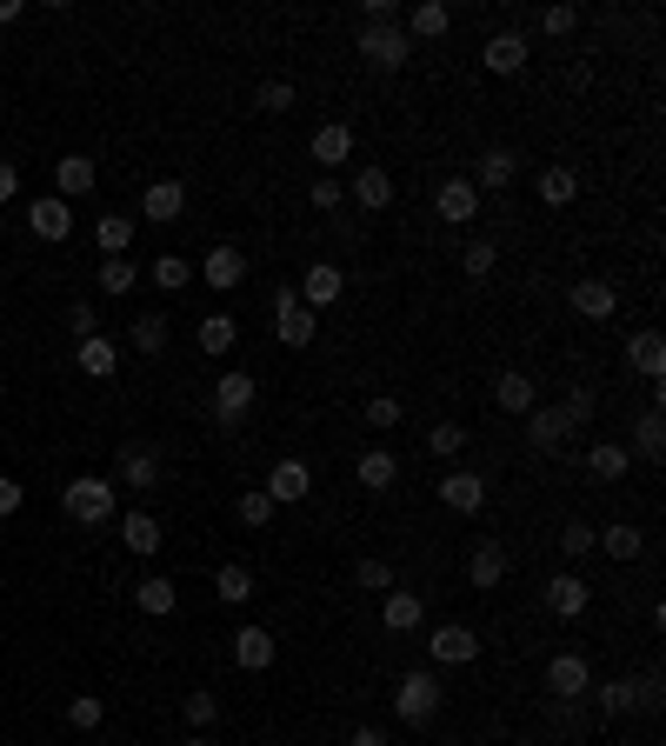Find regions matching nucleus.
Returning a JSON list of instances; mask_svg holds the SVG:
<instances>
[{"label":"nucleus","instance_id":"nucleus-1","mask_svg":"<svg viewBox=\"0 0 666 746\" xmlns=\"http://www.w3.org/2000/svg\"><path fill=\"white\" fill-rule=\"evenodd\" d=\"M60 514H67L73 527H113V520H120V500H113V480H93V474L67 480V487H60Z\"/></svg>","mask_w":666,"mask_h":746},{"label":"nucleus","instance_id":"nucleus-2","mask_svg":"<svg viewBox=\"0 0 666 746\" xmlns=\"http://www.w3.org/2000/svg\"><path fill=\"white\" fill-rule=\"evenodd\" d=\"M354 53H360L367 67L394 73V67H407V60H414V40H407V27H400V20H360Z\"/></svg>","mask_w":666,"mask_h":746},{"label":"nucleus","instance_id":"nucleus-3","mask_svg":"<svg viewBox=\"0 0 666 746\" xmlns=\"http://www.w3.org/2000/svg\"><path fill=\"white\" fill-rule=\"evenodd\" d=\"M440 707H447V687L434 674H400V687H394V720L400 727H434Z\"/></svg>","mask_w":666,"mask_h":746},{"label":"nucleus","instance_id":"nucleus-4","mask_svg":"<svg viewBox=\"0 0 666 746\" xmlns=\"http://www.w3.org/2000/svg\"><path fill=\"white\" fill-rule=\"evenodd\" d=\"M274 334H280V347H307L320 334V314L294 287H274Z\"/></svg>","mask_w":666,"mask_h":746},{"label":"nucleus","instance_id":"nucleus-5","mask_svg":"<svg viewBox=\"0 0 666 746\" xmlns=\"http://www.w3.org/2000/svg\"><path fill=\"white\" fill-rule=\"evenodd\" d=\"M254 400H260V380L254 374H220L213 380V420L220 427H240L254 414Z\"/></svg>","mask_w":666,"mask_h":746},{"label":"nucleus","instance_id":"nucleus-6","mask_svg":"<svg viewBox=\"0 0 666 746\" xmlns=\"http://www.w3.org/2000/svg\"><path fill=\"white\" fill-rule=\"evenodd\" d=\"M427 654H434L440 667H474V660H480V634L460 627V620H440V627L427 634Z\"/></svg>","mask_w":666,"mask_h":746},{"label":"nucleus","instance_id":"nucleus-7","mask_svg":"<svg viewBox=\"0 0 666 746\" xmlns=\"http://www.w3.org/2000/svg\"><path fill=\"white\" fill-rule=\"evenodd\" d=\"M587 687H594V667H587V654H554V660H547V694H554V700L580 707V700H587Z\"/></svg>","mask_w":666,"mask_h":746},{"label":"nucleus","instance_id":"nucleus-8","mask_svg":"<svg viewBox=\"0 0 666 746\" xmlns=\"http://www.w3.org/2000/svg\"><path fill=\"white\" fill-rule=\"evenodd\" d=\"M434 213H440L447 227H474V220H480V187H474L467 173L440 180V193H434Z\"/></svg>","mask_w":666,"mask_h":746},{"label":"nucleus","instance_id":"nucleus-9","mask_svg":"<svg viewBox=\"0 0 666 746\" xmlns=\"http://www.w3.org/2000/svg\"><path fill=\"white\" fill-rule=\"evenodd\" d=\"M540 600H547V614H554V620H580V614L594 607V580H580V574L567 567V574H554V580H547V594H540Z\"/></svg>","mask_w":666,"mask_h":746},{"label":"nucleus","instance_id":"nucleus-10","mask_svg":"<svg viewBox=\"0 0 666 746\" xmlns=\"http://www.w3.org/2000/svg\"><path fill=\"white\" fill-rule=\"evenodd\" d=\"M347 200H354L360 213L394 207V173H387V167H374V160H360V167H354V180H347Z\"/></svg>","mask_w":666,"mask_h":746},{"label":"nucleus","instance_id":"nucleus-11","mask_svg":"<svg viewBox=\"0 0 666 746\" xmlns=\"http://www.w3.org/2000/svg\"><path fill=\"white\" fill-rule=\"evenodd\" d=\"M567 307H574V320H614L620 314V287L614 280H574Z\"/></svg>","mask_w":666,"mask_h":746},{"label":"nucleus","instance_id":"nucleus-12","mask_svg":"<svg viewBox=\"0 0 666 746\" xmlns=\"http://www.w3.org/2000/svg\"><path fill=\"white\" fill-rule=\"evenodd\" d=\"M113 487L153 494V487H160V454H153V447H140V440H127V447H120V467H113Z\"/></svg>","mask_w":666,"mask_h":746},{"label":"nucleus","instance_id":"nucleus-13","mask_svg":"<svg viewBox=\"0 0 666 746\" xmlns=\"http://www.w3.org/2000/svg\"><path fill=\"white\" fill-rule=\"evenodd\" d=\"M380 627H387V634H420V627H427V600H420L414 587H387V594H380Z\"/></svg>","mask_w":666,"mask_h":746},{"label":"nucleus","instance_id":"nucleus-14","mask_svg":"<svg viewBox=\"0 0 666 746\" xmlns=\"http://www.w3.org/2000/svg\"><path fill=\"white\" fill-rule=\"evenodd\" d=\"M200 280H207V287H220V294H233V287L247 280V253H240L233 240L207 247V253H200Z\"/></svg>","mask_w":666,"mask_h":746},{"label":"nucleus","instance_id":"nucleus-15","mask_svg":"<svg viewBox=\"0 0 666 746\" xmlns=\"http://www.w3.org/2000/svg\"><path fill=\"white\" fill-rule=\"evenodd\" d=\"M274 507H294V500H307L314 494V467L307 460H274V474H267V487H260Z\"/></svg>","mask_w":666,"mask_h":746},{"label":"nucleus","instance_id":"nucleus-16","mask_svg":"<svg viewBox=\"0 0 666 746\" xmlns=\"http://www.w3.org/2000/svg\"><path fill=\"white\" fill-rule=\"evenodd\" d=\"M514 173H520V153H514V147H480V153H474V187H480V193L514 187Z\"/></svg>","mask_w":666,"mask_h":746},{"label":"nucleus","instance_id":"nucleus-17","mask_svg":"<svg viewBox=\"0 0 666 746\" xmlns=\"http://www.w3.org/2000/svg\"><path fill=\"white\" fill-rule=\"evenodd\" d=\"M140 213H147V227H173V220L187 213V187H180V180H147Z\"/></svg>","mask_w":666,"mask_h":746},{"label":"nucleus","instance_id":"nucleus-18","mask_svg":"<svg viewBox=\"0 0 666 746\" xmlns=\"http://www.w3.org/2000/svg\"><path fill=\"white\" fill-rule=\"evenodd\" d=\"M294 294H300L314 314H327V307H340V294H347V273H340V267H327V260H314V267H307V280H300Z\"/></svg>","mask_w":666,"mask_h":746},{"label":"nucleus","instance_id":"nucleus-19","mask_svg":"<svg viewBox=\"0 0 666 746\" xmlns=\"http://www.w3.org/2000/svg\"><path fill=\"white\" fill-rule=\"evenodd\" d=\"M587 700L600 707V720H627V714H640V680H594L587 687Z\"/></svg>","mask_w":666,"mask_h":746},{"label":"nucleus","instance_id":"nucleus-20","mask_svg":"<svg viewBox=\"0 0 666 746\" xmlns=\"http://www.w3.org/2000/svg\"><path fill=\"white\" fill-rule=\"evenodd\" d=\"M627 367H634L647 387H660V380H666V340H660V327H640V334L627 340Z\"/></svg>","mask_w":666,"mask_h":746},{"label":"nucleus","instance_id":"nucleus-21","mask_svg":"<svg viewBox=\"0 0 666 746\" xmlns=\"http://www.w3.org/2000/svg\"><path fill=\"white\" fill-rule=\"evenodd\" d=\"M307 153H314L327 173H334V167H347V160H354V127H347V120H327V127H314Z\"/></svg>","mask_w":666,"mask_h":746},{"label":"nucleus","instance_id":"nucleus-22","mask_svg":"<svg viewBox=\"0 0 666 746\" xmlns=\"http://www.w3.org/2000/svg\"><path fill=\"white\" fill-rule=\"evenodd\" d=\"M494 400H500V414H514V420H527V414L540 407V387H534V374H520V367H507V374L494 380Z\"/></svg>","mask_w":666,"mask_h":746},{"label":"nucleus","instance_id":"nucleus-23","mask_svg":"<svg viewBox=\"0 0 666 746\" xmlns=\"http://www.w3.org/2000/svg\"><path fill=\"white\" fill-rule=\"evenodd\" d=\"M520 427H527V440H534L540 454H560V447L574 440V420H567L560 407H534V414H527Z\"/></svg>","mask_w":666,"mask_h":746},{"label":"nucleus","instance_id":"nucleus-24","mask_svg":"<svg viewBox=\"0 0 666 746\" xmlns=\"http://www.w3.org/2000/svg\"><path fill=\"white\" fill-rule=\"evenodd\" d=\"M440 507H454V514H480V507H487V480L467 474V467L440 474Z\"/></svg>","mask_w":666,"mask_h":746},{"label":"nucleus","instance_id":"nucleus-25","mask_svg":"<svg viewBox=\"0 0 666 746\" xmlns=\"http://www.w3.org/2000/svg\"><path fill=\"white\" fill-rule=\"evenodd\" d=\"M594 547H600L614 567H627V560H640V554H647V534H640L634 520H614V527H594Z\"/></svg>","mask_w":666,"mask_h":746},{"label":"nucleus","instance_id":"nucleus-26","mask_svg":"<svg viewBox=\"0 0 666 746\" xmlns=\"http://www.w3.org/2000/svg\"><path fill=\"white\" fill-rule=\"evenodd\" d=\"M274 654H280V640H274L267 627H240V634H233V667H240V674H267Z\"/></svg>","mask_w":666,"mask_h":746},{"label":"nucleus","instance_id":"nucleus-27","mask_svg":"<svg viewBox=\"0 0 666 746\" xmlns=\"http://www.w3.org/2000/svg\"><path fill=\"white\" fill-rule=\"evenodd\" d=\"M480 60H487V73H520V67L534 60V47H527V33L507 27V33H494V40L480 47Z\"/></svg>","mask_w":666,"mask_h":746},{"label":"nucleus","instance_id":"nucleus-28","mask_svg":"<svg viewBox=\"0 0 666 746\" xmlns=\"http://www.w3.org/2000/svg\"><path fill=\"white\" fill-rule=\"evenodd\" d=\"M27 227H33V240H67V233H73V207H67L60 193H47V200L27 207Z\"/></svg>","mask_w":666,"mask_h":746},{"label":"nucleus","instance_id":"nucleus-29","mask_svg":"<svg viewBox=\"0 0 666 746\" xmlns=\"http://www.w3.org/2000/svg\"><path fill=\"white\" fill-rule=\"evenodd\" d=\"M500 580H507V547H500V540H480V547L467 554V587L494 594Z\"/></svg>","mask_w":666,"mask_h":746},{"label":"nucleus","instance_id":"nucleus-30","mask_svg":"<svg viewBox=\"0 0 666 746\" xmlns=\"http://www.w3.org/2000/svg\"><path fill=\"white\" fill-rule=\"evenodd\" d=\"M534 193H540V207H574V200H580V173H574L567 160H554V167H540Z\"/></svg>","mask_w":666,"mask_h":746},{"label":"nucleus","instance_id":"nucleus-31","mask_svg":"<svg viewBox=\"0 0 666 746\" xmlns=\"http://www.w3.org/2000/svg\"><path fill=\"white\" fill-rule=\"evenodd\" d=\"M73 360H80V374H93V380H113V374H120V347H113L107 334L73 340Z\"/></svg>","mask_w":666,"mask_h":746},{"label":"nucleus","instance_id":"nucleus-32","mask_svg":"<svg viewBox=\"0 0 666 746\" xmlns=\"http://www.w3.org/2000/svg\"><path fill=\"white\" fill-rule=\"evenodd\" d=\"M354 480H360L367 494H387V487L400 480V454H394V447H367L360 467H354Z\"/></svg>","mask_w":666,"mask_h":746},{"label":"nucleus","instance_id":"nucleus-33","mask_svg":"<svg viewBox=\"0 0 666 746\" xmlns=\"http://www.w3.org/2000/svg\"><path fill=\"white\" fill-rule=\"evenodd\" d=\"M113 527H120V547H127V554H140V560H153V554H160V540H167L153 514H120Z\"/></svg>","mask_w":666,"mask_h":746},{"label":"nucleus","instance_id":"nucleus-34","mask_svg":"<svg viewBox=\"0 0 666 746\" xmlns=\"http://www.w3.org/2000/svg\"><path fill=\"white\" fill-rule=\"evenodd\" d=\"M53 187H60V200L73 207L80 193H93V160H87V153H60V160H53Z\"/></svg>","mask_w":666,"mask_h":746},{"label":"nucleus","instance_id":"nucleus-35","mask_svg":"<svg viewBox=\"0 0 666 746\" xmlns=\"http://www.w3.org/2000/svg\"><path fill=\"white\" fill-rule=\"evenodd\" d=\"M400 27H407V40H440L454 27V13L440 0H414V13H400Z\"/></svg>","mask_w":666,"mask_h":746},{"label":"nucleus","instance_id":"nucleus-36","mask_svg":"<svg viewBox=\"0 0 666 746\" xmlns=\"http://www.w3.org/2000/svg\"><path fill=\"white\" fill-rule=\"evenodd\" d=\"M627 467H634V454H627L620 440H594V447H587V474H594V480L614 487V480H627Z\"/></svg>","mask_w":666,"mask_h":746},{"label":"nucleus","instance_id":"nucleus-37","mask_svg":"<svg viewBox=\"0 0 666 746\" xmlns=\"http://www.w3.org/2000/svg\"><path fill=\"white\" fill-rule=\"evenodd\" d=\"M133 227H140L133 213H100V220H93V240H100V253H107V260H120V253L133 247Z\"/></svg>","mask_w":666,"mask_h":746},{"label":"nucleus","instance_id":"nucleus-38","mask_svg":"<svg viewBox=\"0 0 666 746\" xmlns=\"http://www.w3.org/2000/svg\"><path fill=\"white\" fill-rule=\"evenodd\" d=\"M233 340H240V320H233V314H200V354L227 360V354H233Z\"/></svg>","mask_w":666,"mask_h":746},{"label":"nucleus","instance_id":"nucleus-39","mask_svg":"<svg viewBox=\"0 0 666 746\" xmlns=\"http://www.w3.org/2000/svg\"><path fill=\"white\" fill-rule=\"evenodd\" d=\"M133 607H140L147 620H167V614L180 607V594H173V580H160V574H147V580L133 587Z\"/></svg>","mask_w":666,"mask_h":746},{"label":"nucleus","instance_id":"nucleus-40","mask_svg":"<svg viewBox=\"0 0 666 746\" xmlns=\"http://www.w3.org/2000/svg\"><path fill=\"white\" fill-rule=\"evenodd\" d=\"M147 273H153V287H160V294L193 287V260H187V253H153V260H147Z\"/></svg>","mask_w":666,"mask_h":746},{"label":"nucleus","instance_id":"nucleus-41","mask_svg":"<svg viewBox=\"0 0 666 746\" xmlns=\"http://www.w3.org/2000/svg\"><path fill=\"white\" fill-rule=\"evenodd\" d=\"M213 594H220L227 607H247V600L260 594V587H254V567H240V560H227V567L213 574Z\"/></svg>","mask_w":666,"mask_h":746},{"label":"nucleus","instance_id":"nucleus-42","mask_svg":"<svg viewBox=\"0 0 666 746\" xmlns=\"http://www.w3.org/2000/svg\"><path fill=\"white\" fill-rule=\"evenodd\" d=\"M634 454H640V460H660L666 454V414L660 407H647V414L634 420Z\"/></svg>","mask_w":666,"mask_h":746},{"label":"nucleus","instance_id":"nucleus-43","mask_svg":"<svg viewBox=\"0 0 666 746\" xmlns=\"http://www.w3.org/2000/svg\"><path fill=\"white\" fill-rule=\"evenodd\" d=\"M494 267H500V247H494L487 233H474V240L460 247V273H467V280H487Z\"/></svg>","mask_w":666,"mask_h":746},{"label":"nucleus","instance_id":"nucleus-44","mask_svg":"<svg viewBox=\"0 0 666 746\" xmlns=\"http://www.w3.org/2000/svg\"><path fill=\"white\" fill-rule=\"evenodd\" d=\"M93 280H100V294H107V300H120V294H133V287H140V267L120 253V260H100V273H93Z\"/></svg>","mask_w":666,"mask_h":746},{"label":"nucleus","instance_id":"nucleus-45","mask_svg":"<svg viewBox=\"0 0 666 746\" xmlns=\"http://www.w3.org/2000/svg\"><path fill=\"white\" fill-rule=\"evenodd\" d=\"M467 434H474L467 420H434V427H427V447H434L440 460H460V454H467Z\"/></svg>","mask_w":666,"mask_h":746},{"label":"nucleus","instance_id":"nucleus-46","mask_svg":"<svg viewBox=\"0 0 666 746\" xmlns=\"http://www.w3.org/2000/svg\"><path fill=\"white\" fill-rule=\"evenodd\" d=\"M254 107H260V113H294V107H300V87H294V80H260V87H254Z\"/></svg>","mask_w":666,"mask_h":746},{"label":"nucleus","instance_id":"nucleus-47","mask_svg":"<svg viewBox=\"0 0 666 746\" xmlns=\"http://www.w3.org/2000/svg\"><path fill=\"white\" fill-rule=\"evenodd\" d=\"M560 414H567V420H574V434H580V427H594V414H600V394H594L587 380H574V387H567V400H560Z\"/></svg>","mask_w":666,"mask_h":746},{"label":"nucleus","instance_id":"nucleus-48","mask_svg":"<svg viewBox=\"0 0 666 746\" xmlns=\"http://www.w3.org/2000/svg\"><path fill=\"white\" fill-rule=\"evenodd\" d=\"M127 340H133V354H147V360H153V354H167V320H160V314H147V320H133V327H127Z\"/></svg>","mask_w":666,"mask_h":746},{"label":"nucleus","instance_id":"nucleus-49","mask_svg":"<svg viewBox=\"0 0 666 746\" xmlns=\"http://www.w3.org/2000/svg\"><path fill=\"white\" fill-rule=\"evenodd\" d=\"M180 720H187V727H193V734H207V727H213V720H220V700H213V694H207V687H193V694H187V700H180Z\"/></svg>","mask_w":666,"mask_h":746},{"label":"nucleus","instance_id":"nucleus-50","mask_svg":"<svg viewBox=\"0 0 666 746\" xmlns=\"http://www.w3.org/2000/svg\"><path fill=\"white\" fill-rule=\"evenodd\" d=\"M360 420H367V427H374V434H394V427H400V420H407V407H400V400H394V394H374V400H367V414H360Z\"/></svg>","mask_w":666,"mask_h":746},{"label":"nucleus","instance_id":"nucleus-51","mask_svg":"<svg viewBox=\"0 0 666 746\" xmlns=\"http://www.w3.org/2000/svg\"><path fill=\"white\" fill-rule=\"evenodd\" d=\"M100 720H107V700H100V694H73V700H67V727H80V734H93Z\"/></svg>","mask_w":666,"mask_h":746},{"label":"nucleus","instance_id":"nucleus-52","mask_svg":"<svg viewBox=\"0 0 666 746\" xmlns=\"http://www.w3.org/2000/svg\"><path fill=\"white\" fill-rule=\"evenodd\" d=\"M354 587H360V594H387V587H394V567H387V560H374V554H367V560H360V567H354Z\"/></svg>","mask_w":666,"mask_h":746},{"label":"nucleus","instance_id":"nucleus-53","mask_svg":"<svg viewBox=\"0 0 666 746\" xmlns=\"http://www.w3.org/2000/svg\"><path fill=\"white\" fill-rule=\"evenodd\" d=\"M574 27H580V7H574V0H560V7L540 13V33H554V40H567Z\"/></svg>","mask_w":666,"mask_h":746},{"label":"nucleus","instance_id":"nucleus-54","mask_svg":"<svg viewBox=\"0 0 666 746\" xmlns=\"http://www.w3.org/2000/svg\"><path fill=\"white\" fill-rule=\"evenodd\" d=\"M560 554H567V560H587V554H594V527H587V520H567V527H560Z\"/></svg>","mask_w":666,"mask_h":746},{"label":"nucleus","instance_id":"nucleus-55","mask_svg":"<svg viewBox=\"0 0 666 746\" xmlns=\"http://www.w3.org/2000/svg\"><path fill=\"white\" fill-rule=\"evenodd\" d=\"M274 514H280V507H274V500H267L260 487H254V494H240V527H267Z\"/></svg>","mask_w":666,"mask_h":746},{"label":"nucleus","instance_id":"nucleus-56","mask_svg":"<svg viewBox=\"0 0 666 746\" xmlns=\"http://www.w3.org/2000/svg\"><path fill=\"white\" fill-rule=\"evenodd\" d=\"M307 200H314V213H334V207H340V200H347V187H340V180H334V173H320V180H314V193H307Z\"/></svg>","mask_w":666,"mask_h":746},{"label":"nucleus","instance_id":"nucleus-57","mask_svg":"<svg viewBox=\"0 0 666 746\" xmlns=\"http://www.w3.org/2000/svg\"><path fill=\"white\" fill-rule=\"evenodd\" d=\"M67 334H73V340L100 334V320H93V307H87V300H73V307H67Z\"/></svg>","mask_w":666,"mask_h":746},{"label":"nucleus","instance_id":"nucleus-58","mask_svg":"<svg viewBox=\"0 0 666 746\" xmlns=\"http://www.w3.org/2000/svg\"><path fill=\"white\" fill-rule=\"evenodd\" d=\"M20 500H27V487L0 474V520H13V514H20Z\"/></svg>","mask_w":666,"mask_h":746},{"label":"nucleus","instance_id":"nucleus-59","mask_svg":"<svg viewBox=\"0 0 666 746\" xmlns=\"http://www.w3.org/2000/svg\"><path fill=\"white\" fill-rule=\"evenodd\" d=\"M13 193H20V167H13V160H0V207H7Z\"/></svg>","mask_w":666,"mask_h":746},{"label":"nucleus","instance_id":"nucleus-60","mask_svg":"<svg viewBox=\"0 0 666 746\" xmlns=\"http://www.w3.org/2000/svg\"><path fill=\"white\" fill-rule=\"evenodd\" d=\"M347 746H387V734H380V727H354V734H347Z\"/></svg>","mask_w":666,"mask_h":746},{"label":"nucleus","instance_id":"nucleus-61","mask_svg":"<svg viewBox=\"0 0 666 746\" xmlns=\"http://www.w3.org/2000/svg\"><path fill=\"white\" fill-rule=\"evenodd\" d=\"M20 20V0H0V27H13Z\"/></svg>","mask_w":666,"mask_h":746},{"label":"nucleus","instance_id":"nucleus-62","mask_svg":"<svg viewBox=\"0 0 666 746\" xmlns=\"http://www.w3.org/2000/svg\"><path fill=\"white\" fill-rule=\"evenodd\" d=\"M187 746H213V740H207V734H193V740H187Z\"/></svg>","mask_w":666,"mask_h":746},{"label":"nucleus","instance_id":"nucleus-63","mask_svg":"<svg viewBox=\"0 0 666 746\" xmlns=\"http://www.w3.org/2000/svg\"><path fill=\"white\" fill-rule=\"evenodd\" d=\"M0 400H7V380H0Z\"/></svg>","mask_w":666,"mask_h":746}]
</instances>
